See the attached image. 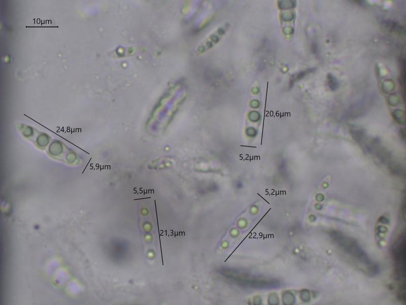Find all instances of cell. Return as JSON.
Returning a JSON list of instances; mask_svg holds the SVG:
<instances>
[{
    "label": "cell",
    "mask_w": 406,
    "mask_h": 305,
    "mask_svg": "<svg viewBox=\"0 0 406 305\" xmlns=\"http://www.w3.org/2000/svg\"><path fill=\"white\" fill-rule=\"evenodd\" d=\"M329 235L333 242L342 252L357 263L360 267H362L361 269L366 271L370 275H375L378 273L379 266L370 259L355 240L336 230L330 231Z\"/></svg>",
    "instance_id": "cell-1"
},
{
    "label": "cell",
    "mask_w": 406,
    "mask_h": 305,
    "mask_svg": "<svg viewBox=\"0 0 406 305\" xmlns=\"http://www.w3.org/2000/svg\"><path fill=\"white\" fill-rule=\"evenodd\" d=\"M392 256L394 262L395 275L397 280L400 282V296L402 291L405 292V233L401 234L395 241L392 250Z\"/></svg>",
    "instance_id": "cell-2"
},
{
    "label": "cell",
    "mask_w": 406,
    "mask_h": 305,
    "mask_svg": "<svg viewBox=\"0 0 406 305\" xmlns=\"http://www.w3.org/2000/svg\"><path fill=\"white\" fill-rule=\"evenodd\" d=\"M226 276L238 284H242L250 287H270V286H274V284L276 285L277 283L274 281L272 282L266 281L264 279L262 280L260 278L250 276L247 277L246 274H240L238 272L226 273Z\"/></svg>",
    "instance_id": "cell-3"
},
{
    "label": "cell",
    "mask_w": 406,
    "mask_h": 305,
    "mask_svg": "<svg viewBox=\"0 0 406 305\" xmlns=\"http://www.w3.org/2000/svg\"><path fill=\"white\" fill-rule=\"evenodd\" d=\"M327 84L331 90H335L339 86V83L336 77L332 74L329 73L327 76Z\"/></svg>",
    "instance_id": "cell-4"
}]
</instances>
